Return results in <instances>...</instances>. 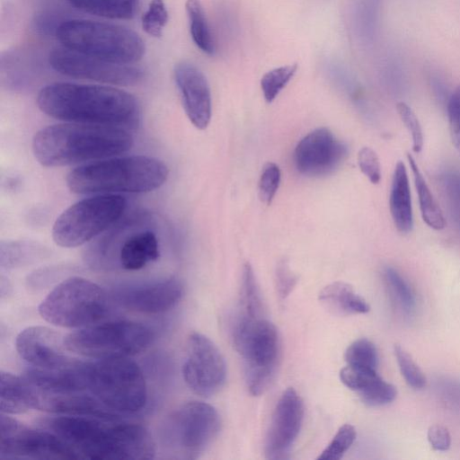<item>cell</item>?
<instances>
[{"mask_svg": "<svg viewBox=\"0 0 460 460\" xmlns=\"http://www.w3.org/2000/svg\"><path fill=\"white\" fill-rule=\"evenodd\" d=\"M74 8L100 17L128 20L134 17L138 0H64Z\"/></svg>", "mask_w": 460, "mask_h": 460, "instance_id": "484cf974", "label": "cell"}, {"mask_svg": "<svg viewBox=\"0 0 460 460\" xmlns=\"http://www.w3.org/2000/svg\"><path fill=\"white\" fill-rule=\"evenodd\" d=\"M447 109L452 143L460 153V84L450 95Z\"/></svg>", "mask_w": 460, "mask_h": 460, "instance_id": "ab89813d", "label": "cell"}, {"mask_svg": "<svg viewBox=\"0 0 460 460\" xmlns=\"http://www.w3.org/2000/svg\"><path fill=\"white\" fill-rule=\"evenodd\" d=\"M238 312L249 315L263 314V305L253 270L244 263L239 295Z\"/></svg>", "mask_w": 460, "mask_h": 460, "instance_id": "f1b7e54d", "label": "cell"}, {"mask_svg": "<svg viewBox=\"0 0 460 460\" xmlns=\"http://www.w3.org/2000/svg\"><path fill=\"white\" fill-rule=\"evenodd\" d=\"M344 358L349 366L376 369L378 366V354L375 344L361 338L354 341L347 348Z\"/></svg>", "mask_w": 460, "mask_h": 460, "instance_id": "f546056e", "label": "cell"}, {"mask_svg": "<svg viewBox=\"0 0 460 460\" xmlns=\"http://www.w3.org/2000/svg\"><path fill=\"white\" fill-rule=\"evenodd\" d=\"M41 243L30 240H7L0 243V265L4 269H15L30 265L49 255Z\"/></svg>", "mask_w": 460, "mask_h": 460, "instance_id": "cb8c5ba5", "label": "cell"}, {"mask_svg": "<svg viewBox=\"0 0 460 460\" xmlns=\"http://www.w3.org/2000/svg\"><path fill=\"white\" fill-rule=\"evenodd\" d=\"M183 294V286L174 277L145 281L119 288L117 301L125 308L144 313L160 314L174 307Z\"/></svg>", "mask_w": 460, "mask_h": 460, "instance_id": "e0dca14e", "label": "cell"}, {"mask_svg": "<svg viewBox=\"0 0 460 460\" xmlns=\"http://www.w3.org/2000/svg\"><path fill=\"white\" fill-rule=\"evenodd\" d=\"M126 208L127 199L120 194H95L80 199L57 217L52 239L60 247L81 246L112 226Z\"/></svg>", "mask_w": 460, "mask_h": 460, "instance_id": "8fae6325", "label": "cell"}, {"mask_svg": "<svg viewBox=\"0 0 460 460\" xmlns=\"http://www.w3.org/2000/svg\"><path fill=\"white\" fill-rule=\"evenodd\" d=\"M61 45L109 62L131 65L145 54V43L134 31L98 21L72 19L56 28Z\"/></svg>", "mask_w": 460, "mask_h": 460, "instance_id": "5b68a950", "label": "cell"}, {"mask_svg": "<svg viewBox=\"0 0 460 460\" xmlns=\"http://www.w3.org/2000/svg\"><path fill=\"white\" fill-rule=\"evenodd\" d=\"M49 63L55 71L64 75L111 85H134L144 76L138 67L109 62L63 46L49 52Z\"/></svg>", "mask_w": 460, "mask_h": 460, "instance_id": "4fadbf2b", "label": "cell"}, {"mask_svg": "<svg viewBox=\"0 0 460 460\" xmlns=\"http://www.w3.org/2000/svg\"><path fill=\"white\" fill-rule=\"evenodd\" d=\"M383 278L388 293L396 305L406 314H411L416 305L412 288L405 279L394 268L385 267Z\"/></svg>", "mask_w": 460, "mask_h": 460, "instance_id": "83f0119b", "label": "cell"}, {"mask_svg": "<svg viewBox=\"0 0 460 460\" xmlns=\"http://www.w3.org/2000/svg\"><path fill=\"white\" fill-rule=\"evenodd\" d=\"M154 338L146 325L114 321L77 329L64 337L67 351L93 359L130 358L146 349Z\"/></svg>", "mask_w": 460, "mask_h": 460, "instance_id": "30bf717a", "label": "cell"}, {"mask_svg": "<svg viewBox=\"0 0 460 460\" xmlns=\"http://www.w3.org/2000/svg\"><path fill=\"white\" fill-rule=\"evenodd\" d=\"M361 401L371 407L392 402L397 395L396 387L379 376L371 385L358 394Z\"/></svg>", "mask_w": 460, "mask_h": 460, "instance_id": "e575fe53", "label": "cell"}, {"mask_svg": "<svg viewBox=\"0 0 460 460\" xmlns=\"http://www.w3.org/2000/svg\"><path fill=\"white\" fill-rule=\"evenodd\" d=\"M15 349L28 367L34 368L59 369L73 361L65 352L64 337L47 326L24 328L15 339Z\"/></svg>", "mask_w": 460, "mask_h": 460, "instance_id": "2e32d148", "label": "cell"}, {"mask_svg": "<svg viewBox=\"0 0 460 460\" xmlns=\"http://www.w3.org/2000/svg\"><path fill=\"white\" fill-rule=\"evenodd\" d=\"M319 300L329 309L342 314H367L368 303L348 283L335 281L319 293Z\"/></svg>", "mask_w": 460, "mask_h": 460, "instance_id": "603a6c76", "label": "cell"}, {"mask_svg": "<svg viewBox=\"0 0 460 460\" xmlns=\"http://www.w3.org/2000/svg\"><path fill=\"white\" fill-rule=\"evenodd\" d=\"M297 283L296 275L291 270L287 260H281L275 270V287L281 299L288 297Z\"/></svg>", "mask_w": 460, "mask_h": 460, "instance_id": "60d3db41", "label": "cell"}, {"mask_svg": "<svg viewBox=\"0 0 460 460\" xmlns=\"http://www.w3.org/2000/svg\"><path fill=\"white\" fill-rule=\"evenodd\" d=\"M427 438L431 447L437 451H446L451 446V435L447 428L435 424L429 428Z\"/></svg>", "mask_w": 460, "mask_h": 460, "instance_id": "b9f144b4", "label": "cell"}, {"mask_svg": "<svg viewBox=\"0 0 460 460\" xmlns=\"http://www.w3.org/2000/svg\"><path fill=\"white\" fill-rule=\"evenodd\" d=\"M358 164L362 173L371 183H379L381 180V165L375 150L368 146L362 147L358 154Z\"/></svg>", "mask_w": 460, "mask_h": 460, "instance_id": "f35d334b", "label": "cell"}, {"mask_svg": "<svg viewBox=\"0 0 460 460\" xmlns=\"http://www.w3.org/2000/svg\"><path fill=\"white\" fill-rule=\"evenodd\" d=\"M173 77L188 119L195 128L205 129L211 119V94L205 75L195 65L182 61L175 65Z\"/></svg>", "mask_w": 460, "mask_h": 460, "instance_id": "d6986e66", "label": "cell"}, {"mask_svg": "<svg viewBox=\"0 0 460 460\" xmlns=\"http://www.w3.org/2000/svg\"><path fill=\"white\" fill-rule=\"evenodd\" d=\"M280 183V170L274 163H267L261 172L258 192L261 201L270 205Z\"/></svg>", "mask_w": 460, "mask_h": 460, "instance_id": "8d00e7d4", "label": "cell"}, {"mask_svg": "<svg viewBox=\"0 0 460 460\" xmlns=\"http://www.w3.org/2000/svg\"><path fill=\"white\" fill-rule=\"evenodd\" d=\"M439 181L452 217H460V171L446 170L439 176Z\"/></svg>", "mask_w": 460, "mask_h": 460, "instance_id": "d590c367", "label": "cell"}, {"mask_svg": "<svg viewBox=\"0 0 460 460\" xmlns=\"http://www.w3.org/2000/svg\"><path fill=\"white\" fill-rule=\"evenodd\" d=\"M182 377L194 394L209 397L217 394L226 378V365L215 343L199 332L191 333L187 341Z\"/></svg>", "mask_w": 460, "mask_h": 460, "instance_id": "5bb4252c", "label": "cell"}, {"mask_svg": "<svg viewBox=\"0 0 460 460\" xmlns=\"http://www.w3.org/2000/svg\"><path fill=\"white\" fill-rule=\"evenodd\" d=\"M133 143L132 135L123 128L64 122L39 129L31 148L42 166L61 167L124 154Z\"/></svg>", "mask_w": 460, "mask_h": 460, "instance_id": "3957f363", "label": "cell"}, {"mask_svg": "<svg viewBox=\"0 0 460 460\" xmlns=\"http://www.w3.org/2000/svg\"><path fill=\"white\" fill-rule=\"evenodd\" d=\"M397 112L412 140V150L420 153L423 147V132L419 119L413 110L405 102H399L396 105Z\"/></svg>", "mask_w": 460, "mask_h": 460, "instance_id": "74e56055", "label": "cell"}, {"mask_svg": "<svg viewBox=\"0 0 460 460\" xmlns=\"http://www.w3.org/2000/svg\"><path fill=\"white\" fill-rule=\"evenodd\" d=\"M37 105L54 119L126 129L138 125L140 107L128 92L111 85L57 82L42 87Z\"/></svg>", "mask_w": 460, "mask_h": 460, "instance_id": "6da1fadb", "label": "cell"}, {"mask_svg": "<svg viewBox=\"0 0 460 460\" xmlns=\"http://www.w3.org/2000/svg\"><path fill=\"white\" fill-rule=\"evenodd\" d=\"M169 169L148 155L109 157L81 164L71 170L66 182L76 194L145 193L167 181Z\"/></svg>", "mask_w": 460, "mask_h": 460, "instance_id": "277c9868", "label": "cell"}, {"mask_svg": "<svg viewBox=\"0 0 460 460\" xmlns=\"http://www.w3.org/2000/svg\"><path fill=\"white\" fill-rule=\"evenodd\" d=\"M168 17V11L164 0H151L141 17L142 28L148 35L159 38L163 35Z\"/></svg>", "mask_w": 460, "mask_h": 460, "instance_id": "836d02e7", "label": "cell"}, {"mask_svg": "<svg viewBox=\"0 0 460 460\" xmlns=\"http://www.w3.org/2000/svg\"><path fill=\"white\" fill-rule=\"evenodd\" d=\"M357 437L355 428L350 424L342 425L327 447L317 457L320 460H339L350 448Z\"/></svg>", "mask_w": 460, "mask_h": 460, "instance_id": "d6a6232c", "label": "cell"}, {"mask_svg": "<svg viewBox=\"0 0 460 460\" xmlns=\"http://www.w3.org/2000/svg\"><path fill=\"white\" fill-rule=\"evenodd\" d=\"M38 405L36 390L23 376L0 371L1 413L21 414L30 410H38Z\"/></svg>", "mask_w": 460, "mask_h": 460, "instance_id": "44dd1931", "label": "cell"}, {"mask_svg": "<svg viewBox=\"0 0 460 460\" xmlns=\"http://www.w3.org/2000/svg\"><path fill=\"white\" fill-rule=\"evenodd\" d=\"M234 349L243 359L247 388L262 394L272 382L279 360V337L275 325L261 315L237 313L232 329Z\"/></svg>", "mask_w": 460, "mask_h": 460, "instance_id": "8992f818", "label": "cell"}, {"mask_svg": "<svg viewBox=\"0 0 460 460\" xmlns=\"http://www.w3.org/2000/svg\"><path fill=\"white\" fill-rule=\"evenodd\" d=\"M394 353L401 374L408 385L416 390L424 388L427 383L426 376L411 354L399 344L394 346Z\"/></svg>", "mask_w": 460, "mask_h": 460, "instance_id": "1f68e13d", "label": "cell"}, {"mask_svg": "<svg viewBox=\"0 0 460 460\" xmlns=\"http://www.w3.org/2000/svg\"><path fill=\"white\" fill-rule=\"evenodd\" d=\"M297 70V65H287L270 70L261 79V88L267 102H272Z\"/></svg>", "mask_w": 460, "mask_h": 460, "instance_id": "4dcf8cb0", "label": "cell"}, {"mask_svg": "<svg viewBox=\"0 0 460 460\" xmlns=\"http://www.w3.org/2000/svg\"><path fill=\"white\" fill-rule=\"evenodd\" d=\"M304 419L302 399L292 387L279 397L273 411L265 438L267 458L282 457L296 441Z\"/></svg>", "mask_w": 460, "mask_h": 460, "instance_id": "ac0fdd59", "label": "cell"}, {"mask_svg": "<svg viewBox=\"0 0 460 460\" xmlns=\"http://www.w3.org/2000/svg\"><path fill=\"white\" fill-rule=\"evenodd\" d=\"M390 213L396 229L407 234L413 227V212L407 169L402 161L396 163L389 196Z\"/></svg>", "mask_w": 460, "mask_h": 460, "instance_id": "7402d4cb", "label": "cell"}, {"mask_svg": "<svg viewBox=\"0 0 460 460\" xmlns=\"http://www.w3.org/2000/svg\"><path fill=\"white\" fill-rule=\"evenodd\" d=\"M407 159L413 175L422 220L434 230L444 229L446 226L445 217L418 164L410 154H407Z\"/></svg>", "mask_w": 460, "mask_h": 460, "instance_id": "d4e9b609", "label": "cell"}, {"mask_svg": "<svg viewBox=\"0 0 460 460\" xmlns=\"http://www.w3.org/2000/svg\"><path fill=\"white\" fill-rule=\"evenodd\" d=\"M346 146L327 128L309 132L296 145L294 163L306 176H322L333 172L347 155Z\"/></svg>", "mask_w": 460, "mask_h": 460, "instance_id": "9a60e30c", "label": "cell"}, {"mask_svg": "<svg viewBox=\"0 0 460 460\" xmlns=\"http://www.w3.org/2000/svg\"><path fill=\"white\" fill-rule=\"evenodd\" d=\"M108 297L98 284L83 277H69L42 299L38 312L46 322L62 328L80 329L102 320Z\"/></svg>", "mask_w": 460, "mask_h": 460, "instance_id": "ba28073f", "label": "cell"}, {"mask_svg": "<svg viewBox=\"0 0 460 460\" xmlns=\"http://www.w3.org/2000/svg\"><path fill=\"white\" fill-rule=\"evenodd\" d=\"M159 242L151 229L131 230L112 249V261L125 270H138L158 260Z\"/></svg>", "mask_w": 460, "mask_h": 460, "instance_id": "ffe728a7", "label": "cell"}, {"mask_svg": "<svg viewBox=\"0 0 460 460\" xmlns=\"http://www.w3.org/2000/svg\"><path fill=\"white\" fill-rule=\"evenodd\" d=\"M221 420L210 404L190 401L180 405L164 420L160 438L163 448L175 459L199 458L217 437Z\"/></svg>", "mask_w": 460, "mask_h": 460, "instance_id": "9c48e42d", "label": "cell"}, {"mask_svg": "<svg viewBox=\"0 0 460 460\" xmlns=\"http://www.w3.org/2000/svg\"><path fill=\"white\" fill-rule=\"evenodd\" d=\"M111 420L92 416L57 414L45 420L42 424L65 441L79 458H155V441L146 427L136 423H113Z\"/></svg>", "mask_w": 460, "mask_h": 460, "instance_id": "7a4b0ae2", "label": "cell"}, {"mask_svg": "<svg viewBox=\"0 0 460 460\" xmlns=\"http://www.w3.org/2000/svg\"><path fill=\"white\" fill-rule=\"evenodd\" d=\"M87 390L115 413H134L147 400L146 380L140 367L128 358L83 362Z\"/></svg>", "mask_w": 460, "mask_h": 460, "instance_id": "52a82bcc", "label": "cell"}, {"mask_svg": "<svg viewBox=\"0 0 460 460\" xmlns=\"http://www.w3.org/2000/svg\"><path fill=\"white\" fill-rule=\"evenodd\" d=\"M456 225V227L458 228L459 232H460V217L459 218H455L454 219Z\"/></svg>", "mask_w": 460, "mask_h": 460, "instance_id": "7bdbcfd3", "label": "cell"}, {"mask_svg": "<svg viewBox=\"0 0 460 460\" xmlns=\"http://www.w3.org/2000/svg\"><path fill=\"white\" fill-rule=\"evenodd\" d=\"M0 458L78 459L76 453L49 430L31 429L8 414H0Z\"/></svg>", "mask_w": 460, "mask_h": 460, "instance_id": "7c38bea8", "label": "cell"}, {"mask_svg": "<svg viewBox=\"0 0 460 460\" xmlns=\"http://www.w3.org/2000/svg\"><path fill=\"white\" fill-rule=\"evenodd\" d=\"M185 8L193 42L202 52L213 55L215 44L200 1L187 0Z\"/></svg>", "mask_w": 460, "mask_h": 460, "instance_id": "4316f807", "label": "cell"}]
</instances>
